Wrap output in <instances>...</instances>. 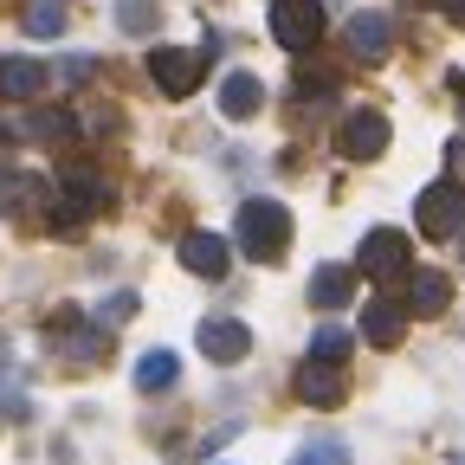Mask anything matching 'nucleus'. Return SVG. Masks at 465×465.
Wrapping results in <instances>:
<instances>
[{"label":"nucleus","mask_w":465,"mask_h":465,"mask_svg":"<svg viewBox=\"0 0 465 465\" xmlns=\"http://www.w3.org/2000/svg\"><path fill=\"white\" fill-rule=\"evenodd\" d=\"M342 356H349V330L317 323V336H311V362H336V369H342Z\"/></svg>","instance_id":"nucleus-22"},{"label":"nucleus","mask_w":465,"mask_h":465,"mask_svg":"<svg viewBox=\"0 0 465 465\" xmlns=\"http://www.w3.org/2000/svg\"><path fill=\"white\" fill-rule=\"evenodd\" d=\"M272 39L304 58L323 39V0H272Z\"/></svg>","instance_id":"nucleus-5"},{"label":"nucleus","mask_w":465,"mask_h":465,"mask_svg":"<svg viewBox=\"0 0 465 465\" xmlns=\"http://www.w3.org/2000/svg\"><path fill=\"white\" fill-rule=\"evenodd\" d=\"M388 116L381 110H349L342 124H336V155H349V162H375L381 149H388Z\"/></svg>","instance_id":"nucleus-7"},{"label":"nucleus","mask_w":465,"mask_h":465,"mask_svg":"<svg viewBox=\"0 0 465 465\" xmlns=\"http://www.w3.org/2000/svg\"><path fill=\"white\" fill-rule=\"evenodd\" d=\"M459 246H465V226H459Z\"/></svg>","instance_id":"nucleus-27"},{"label":"nucleus","mask_w":465,"mask_h":465,"mask_svg":"<svg viewBox=\"0 0 465 465\" xmlns=\"http://www.w3.org/2000/svg\"><path fill=\"white\" fill-rule=\"evenodd\" d=\"M342 394H349V381H342L336 362H304V369H298V401H304V407H336Z\"/></svg>","instance_id":"nucleus-13"},{"label":"nucleus","mask_w":465,"mask_h":465,"mask_svg":"<svg viewBox=\"0 0 465 465\" xmlns=\"http://www.w3.org/2000/svg\"><path fill=\"white\" fill-rule=\"evenodd\" d=\"M20 26H26L33 39H58V33H65V0H26Z\"/></svg>","instance_id":"nucleus-21"},{"label":"nucleus","mask_w":465,"mask_h":465,"mask_svg":"<svg viewBox=\"0 0 465 465\" xmlns=\"http://www.w3.org/2000/svg\"><path fill=\"white\" fill-rule=\"evenodd\" d=\"M291 465H349V446L342 440H311V446H298Z\"/></svg>","instance_id":"nucleus-24"},{"label":"nucleus","mask_w":465,"mask_h":465,"mask_svg":"<svg viewBox=\"0 0 465 465\" xmlns=\"http://www.w3.org/2000/svg\"><path fill=\"white\" fill-rule=\"evenodd\" d=\"M232 240H240V252H246V259L272 265V259L291 246V207H284V201L252 194V201L240 207V226H232Z\"/></svg>","instance_id":"nucleus-1"},{"label":"nucleus","mask_w":465,"mask_h":465,"mask_svg":"<svg viewBox=\"0 0 465 465\" xmlns=\"http://www.w3.org/2000/svg\"><path fill=\"white\" fill-rule=\"evenodd\" d=\"M45 84H52V72L39 65V58H0V97L26 104V97H39Z\"/></svg>","instance_id":"nucleus-15"},{"label":"nucleus","mask_w":465,"mask_h":465,"mask_svg":"<svg viewBox=\"0 0 465 465\" xmlns=\"http://www.w3.org/2000/svg\"><path fill=\"white\" fill-rule=\"evenodd\" d=\"M182 265H188L194 278H226V265H232V246L220 240V232L194 226V232H182Z\"/></svg>","instance_id":"nucleus-11"},{"label":"nucleus","mask_w":465,"mask_h":465,"mask_svg":"<svg viewBox=\"0 0 465 465\" xmlns=\"http://www.w3.org/2000/svg\"><path fill=\"white\" fill-rule=\"evenodd\" d=\"M414 220L427 240H452V232L465 226V188L459 182H433L420 201H414Z\"/></svg>","instance_id":"nucleus-6"},{"label":"nucleus","mask_w":465,"mask_h":465,"mask_svg":"<svg viewBox=\"0 0 465 465\" xmlns=\"http://www.w3.org/2000/svg\"><path fill=\"white\" fill-rule=\"evenodd\" d=\"M452 304V278L446 272H414V278H407V311H414V317H440Z\"/></svg>","instance_id":"nucleus-16"},{"label":"nucleus","mask_w":465,"mask_h":465,"mask_svg":"<svg viewBox=\"0 0 465 465\" xmlns=\"http://www.w3.org/2000/svg\"><path fill=\"white\" fill-rule=\"evenodd\" d=\"M349 298H356V272L349 265H323L311 278V304L317 311H349Z\"/></svg>","instance_id":"nucleus-18"},{"label":"nucleus","mask_w":465,"mask_h":465,"mask_svg":"<svg viewBox=\"0 0 465 465\" xmlns=\"http://www.w3.org/2000/svg\"><path fill=\"white\" fill-rule=\"evenodd\" d=\"M130 317H136V291H110V298L97 304V323L104 330H124Z\"/></svg>","instance_id":"nucleus-23"},{"label":"nucleus","mask_w":465,"mask_h":465,"mask_svg":"<svg viewBox=\"0 0 465 465\" xmlns=\"http://www.w3.org/2000/svg\"><path fill=\"white\" fill-rule=\"evenodd\" d=\"M259 104H265V84H259L252 72H232V78L220 84V116H226V124H252Z\"/></svg>","instance_id":"nucleus-14"},{"label":"nucleus","mask_w":465,"mask_h":465,"mask_svg":"<svg viewBox=\"0 0 465 465\" xmlns=\"http://www.w3.org/2000/svg\"><path fill=\"white\" fill-rule=\"evenodd\" d=\"M58 213H52V226H84V220H97L104 207H110V182L97 174V162H65L58 168V201H52Z\"/></svg>","instance_id":"nucleus-2"},{"label":"nucleus","mask_w":465,"mask_h":465,"mask_svg":"<svg viewBox=\"0 0 465 465\" xmlns=\"http://www.w3.org/2000/svg\"><path fill=\"white\" fill-rule=\"evenodd\" d=\"M174 381H182V356H174V349H149V356H136V388L143 394H162Z\"/></svg>","instance_id":"nucleus-19"},{"label":"nucleus","mask_w":465,"mask_h":465,"mask_svg":"<svg viewBox=\"0 0 465 465\" xmlns=\"http://www.w3.org/2000/svg\"><path fill=\"white\" fill-rule=\"evenodd\" d=\"M342 45H349V58L375 65V58H388V45H394V20H388V14H375V7L349 14V26H342Z\"/></svg>","instance_id":"nucleus-9"},{"label":"nucleus","mask_w":465,"mask_h":465,"mask_svg":"<svg viewBox=\"0 0 465 465\" xmlns=\"http://www.w3.org/2000/svg\"><path fill=\"white\" fill-rule=\"evenodd\" d=\"M446 20H452V26H465V0H446Z\"/></svg>","instance_id":"nucleus-26"},{"label":"nucleus","mask_w":465,"mask_h":465,"mask_svg":"<svg viewBox=\"0 0 465 465\" xmlns=\"http://www.w3.org/2000/svg\"><path fill=\"white\" fill-rule=\"evenodd\" d=\"M149 78L168 97H194L201 78H207V52H194V45H155L149 52Z\"/></svg>","instance_id":"nucleus-4"},{"label":"nucleus","mask_w":465,"mask_h":465,"mask_svg":"<svg viewBox=\"0 0 465 465\" xmlns=\"http://www.w3.org/2000/svg\"><path fill=\"white\" fill-rule=\"evenodd\" d=\"M407 336V311L401 304H388V298H375L369 311H362V342H375V349H394Z\"/></svg>","instance_id":"nucleus-17"},{"label":"nucleus","mask_w":465,"mask_h":465,"mask_svg":"<svg viewBox=\"0 0 465 465\" xmlns=\"http://www.w3.org/2000/svg\"><path fill=\"white\" fill-rule=\"evenodd\" d=\"M39 207H52V188L39 182V174H14V168H0V213H7V220L20 213V220H26V213H39Z\"/></svg>","instance_id":"nucleus-12"},{"label":"nucleus","mask_w":465,"mask_h":465,"mask_svg":"<svg viewBox=\"0 0 465 465\" xmlns=\"http://www.w3.org/2000/svg\"><path fill=\"white\" fill-rule=\"evenodd\" d=\"M45 342H52L72 369H97V362H110V330H104L97 317H91V323L72 317V311H65V317H52V323H45Z\"/></svg>","instance_id":"nucleus-3"},{"label":"nucleus","mask_w":465,"mask_h":465,"mask_svg":"<svg viewBox=\"0 0 465 465\" xmlns=\"http://www.w3.org/2000/svg\"><path fill=\"white\" fill-rule=\"evenodd\" d=\"M26 136H45V143H58V136H72V116H65V110H39L33 124H26Z\"/></svg>","instance_id":"nucleus-25"},{"label":"nucleus","mask_w":465,"mask_h":465,"mask_svg":"<svg viewBox=\"0 0 465 465\" xmlns=\"http://www.w3.org/2000/svg\"><path fill=\"white\" fill-rule=\"evenodd\" d=\"M110 20H116V33L149 39V33L162 26V7H155V0H116V7H110Z\"/></svg>","instance_id":"nucleus-20"},{"label":"nucleus","mask_w":465,"mask_h":465,"mask_svg":"<svg viewBox=\"0 0 465 465\" xmlns=\"http://www.w3.org/2000/svg\"><path fill=\"white\" fill-rule=\"evenodd\" d=\"M356 265H362L375 284L407 278V232H401V226H375L369 240H362V252H356Z\"/></svg>","instance_id":"nucleus-8"},{"label":"nucleus","mask_w":465,"mask_h":465,"mask_svg":"<svg viewBox=\"0 0 465 465\" xmlns=\"http://www.w3.org/2000/svg\"><path fill=\"white\" fill-rule=\"evenodd\" d=\"M194 342L207 349L213 362H246V356H252V330H246L240 317H207V323L194 330Z\"/></svg>","instance_id":"nucleus-10"}]
</instances>
